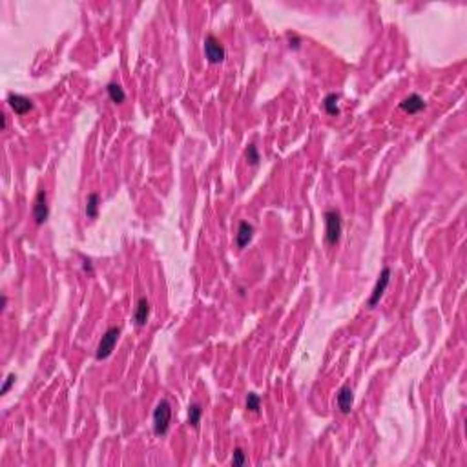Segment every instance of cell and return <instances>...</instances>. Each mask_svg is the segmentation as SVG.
I'll use <instances>...</instances> for the list:
<instances>
[{
    "mask_svg": "<svg viewBox=\"0 0 467 467\" xmlns=\"http://www.w3.org/2000/svg\"><path fill=\"white\" fill-rule=\"evenodd\" d=\"M289 42H290V48L298 49L299 44H301V41H299V37L294 35V33H289Z\"/></svg>",
    "mask_w": 467,
    "mask_h": 467,
    "instance_id": "20",
    "label": "cell"
},
{
    "mask_svg": "<svg viewBox=\"0 0 467 467\" xmlns=\"http://www.w3.org/2000/svg\"><path fill=\"white\" fill-rule=\"evenodd\" d=\"M201 416H203V409L199 403H192L188 407V423L192 427H199V422H201Z\"/></svg>",
    "mask_w": 467,
    "mask_h": 467,
    "instance_id": "15",
    "label": "cell"
},
{
    "mask_svg": "<svg viewBox=\"0 0 467 467\" xmlns=\"http://www.w3.org/2000/svg\"><path fill=\"white\" fill-rule=\"evenodd\" d=\"M49 218V206H48V195H46V190H39L33 203V219H35L37 225H42L46 223Z\"/></svg>",
    "mask_w": 467,
    "mask_h": 467,
    "instance_id": "5",
    "label": "cell"
},
{
    "mask_svg": "<svg viewBox=\"0 0 467 467\" xmlns=\"http://www.w3.org/2000/svg\"><path fill=\"white\" fill-rule=\"evenodd\" d=\"M259 405H261V398H259V394H256V392H248V396H246V409L252 411V412H258Z\"/></svg>",
    "mask_w": 467,
    "mask_h": 467,
    "instance_id": "16",
    "label": "cell"
},
{
    "mask_svg": "<svg viewBox=\"0 0 467 467\" xmlns=\"http://www.w3.org/2000/svg\"><path fill=\"white\" fill-rule=\"evenodd\" d=\"M15 380H16V376H15V374H9L8 378H6L4 385H2V391H0V394H8L9 389H11V385L15 383Z\"/></svg>",
    "mask_w": 467,
    "mask_h": 467,
    "instance_id": "19",
    "label": "cell"
},
{
    "mask_svg": "<svg viewBox=\"0 0 467 467\" xmlns=\"http://www.w3.org/2000/svg\"><path fill=\"white\" fill-rule=\"evenodd\" d=\"M8 104L16 115H26V113L33 110L31 99H28V97H24V95H19V93H9Z\"/></svg>",
    "mask_w": 467,
    "mask_h": 467,
    "instance_id": "7",
    "label": "cell"
},
{
    "mask_svg": "<svg viewBox=\"0 0 467 467\" xmlns=\"http://www.w3.org/2000/svg\"><path fill=\"white\" fill-rule=\"evenodd\" d=\"M400 108H402L405 113H418L425 108V101H423L418 93H412V95L405 97V99L400 102Z\"/></svg>",
    "mask_w": 467,
    "mask_h": 467,
    "instance_id": "9",
    "label": "cell"
},
{
    "mask_svg": "<svg viewBox=\"0 0 467 467\" xmlns=\"http://www.w3.org/2000/svg\"><path fill=\"white\" fill-rule=\"evenodd\" d=\"M352 402H354V396H352V389L350 385H343L342 389L338 391V396H336V403H338L339 411L342 412H350L352 409Z\"/></svg>",
    "mask_w": 467,
    "mask_h": 467,
    "instance_id": "8",
    "label": "cell"
},
{
    "mask_svg": "<svg viewBox=\"0 0 467 467\" xmlns=\"http://www.w3.org/2000/svg\"><path fill=\"white\" fill-rule=\"evenodd\" d=\"M170 420H172V405L168 400H161L153 409V431L157 436H165L168 433Z\"/></svg>",
    "mask_w": 467,
    "mask_h": 467,
    "instance_id": "1",
    "label": "cell"
},
{
    "mask_svg": "<svg viewBox=\"0 0 467 467\" xmlns=\"http://www.w3.org/2000/svg\"><path fill=\"white\" fill-rule=\"evenodd\" d=\"M119 334H121V329H119V327H110L104 334H102L101 342L97 345V352H95V358L99 360V362L112 356L113 349H115V345H117V339H119Z\"/></svg>",
    "mask_w": 467,
    "mask_h": 467,
    "instance_id": "3",
    "label": "cell"
},
{
    "mask_svg": "<svg viewBox=\"0 0 467 467\" xmlns=\"http://www.w3.org/2000/svg\"><path fill=\"white\" fill-rule=\"evenodd\" d=\"M245 155H246V161H248V165L258 166V163H259V152H258V148H256L254 145H250L248 148H246Z\"/></svg>",
    "mask_w": 467,
    "mask_h": 467,
    "instance_id": "17",
    "label": "cell"
},
{
    "mask_svg": "<svg viewBox=\"0 0 467 467\" xmlns=\"http://www.w3.org/2000/svg\"><path fill=\"white\" fill-rule=\"evenodd\" d=\"M150 301L146 298H141L137 303V309H135V314H133V321H135V325L137 327H145L146 321H148L150 318Z\"/></svg>",
    "mask_w": 467,
    "mask_h": 467,
    "instance_id": "10",
    "label": "cell"
},
{
    "mask_svg": "<svg viewBox=\"0 0 467 467\" xmlns=\"http://www.w3.org/2000/svg\"><path fill=\"white\" fill-rule=\"evenodd\" d=\"M252 236H254V226L250 225V223H246V221L239 223L238 236H236V241H238L239 248H245V246L252 241Z\"/></svg>",
    "mask_w": 467,
    "mask_h": 467,
    "instance_id": "11",
    "label": "cell"
},
{
    "mask_svg": "<svg viewBox=\"0 0 467 467\" xmlns=\"http://www.w3.org/2000/svg\"><path fill=\"white\" fill-rule=\"evenodd\" d=\"M338 101H339V95L338 93H329L323 101V108L329 115H338L339 108H338Z\"/></svg>",
    "mask_w": 467,
    "mask_h": 467,
    "instance_id": "14",
    "label": "cell"
},
{
    "mask_svg": "<svg viewBox=\"0 0 467 467\" xmlns=\"http://www.w3.org/2000/svg\"><path fill=\"white\" fill-rule=\"evenodd\" d=\"M82 263H84V265H82V266H84V270H86V272H89V274H93V266H92V261H89V259H84V261H82Z\"/></svg>",
    "mask_w": 467,
    "mask_h": 467,
    "instance_id": "21",
    "label": "cell"
},
{
    "mask_svg": "<svg viewBox=\"0 0 467 467\" xmlns=\"http://www.w3.org/2000/svg\"><path fill=\"white\" fill-rule=\"evenodd\" d=\"M0 121H2V130H6V124H8V122H6V115H4V113L0 115Z\"/></svg>",
    "mask_w": 467,
    "mask_h": 467,
    "instance_id": "22",
    "label": "cell"
},
{
    "mask_svg": "<svg viewBox=\"0 0 467 467\" xmlns=\"http://www.w3.org/2000/svg\"><path fill=\"white\" fill-rule=\"evenodd\" d=\"M86 215L88 219H97L99 215V193H89L88 201H86Z\"/></svg>",
    "mask_w": 467,
    "mask_h": 467,
    "instance_id": "13",
    "label": "cell"
},
{
    "mask_svg": "<svg viewBox=\"0 0 467 467\" xmlns=\"http://www.w3.org/2000/svg\"><path fill=\"white\" fill-rule=\"evenodd\" d=\"M245 453H243V449L241 447H238L236 451H233V458H232V465H236V467H241L243 463H245Z\"/></svg>",
    "mask_w": 467,
    "mask_h": 467,
    "instance_id": "18",
    "label": "cell"
},
{
    "mask_svg": "<svg viewBox=\"0 0 467 467\" xmlns=\"http://www.w3.org/2000/svg\"><path fill=\"white\" fill-rule=\"evenodd\" d=\"M106 89H108V95H110V99H112V102H115V104H121V102L126 101V93H124V89H122L121 84H117V82H110Z\"/></svg>",
    "mask_w": 467,
    "mask_h": 467,
    "instance_id": "12",
    "label": "cell"
},
{
    "mask_svg": "<svg viewBox=\"0 0 467 467\" xmlns=\"http://www.w3.org/2000/svg\"><path fill=\"white\" fill-rule=\"evenodd\" d=\"M389 281H391V268L389 266H385V268L382 270V274H380L378 281H376L374 289H372V294L371 298H369V307H374L376 303L380 301V298L383 296V292H385L387 285H389Z\"/></svg>",
    "mask_w": 467,
    "mask_h": 467,
    "instance_id": "6",
    "label": "cell"
},
{
    "mask_svg": "<svg viewBox=\"0 0 467 467\" xmlns=\"http://www.w3.org/2000/svg\"><path fill=\"white\" fill-rule=\"evenodd\" d=\"M342 213L338 210H329L325 212V239L329 245H336L342 238Z\"/></svg>",
    "mask_w": 467,
    "mask_h": 467,
    "instance_id": "2",
    "label": "cell"
},
{
    "mask_svg": "<svg viewBox=\"0 0 467 467\" xmlns=\"http://www.w3.org/2000/svg\"><path fill=\"white\" fill-rule=\"evenodd\" d=\"M205 55L212 64H219V62L225 61V48L213 35H208L205 39Z\"/></svg>",
    "mask_w": 467,
    "mask_h": 467,
    "instance_id": "4",
    "label": "cell"
}]
</instances>
